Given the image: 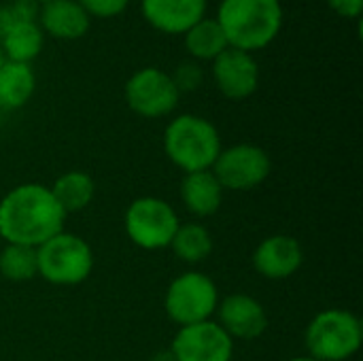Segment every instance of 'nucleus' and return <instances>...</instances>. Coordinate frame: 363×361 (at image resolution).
Segmentation results:
<instances>
[{
  "mask_svg": "<svg viewBox=\"0 0 363 361\" xmlns=\"http://www.w3.org/2000/svg\"><path fill=\"white\" fill-rule=\"evenodd\" d=\"M66 213L51 189L40 183L13 187L0 200V236L6 245L38 249L43 243L64 232Z\"/></svg>",
  "mask_w": 363,
  "mask_h": 361,
  "instance_id": "1",
  "label": "nucleus"
},
{
  "mask_svg": "<svg viewBox=\"0 0 363 361\" xmlns=\"http://www.w3.org/2000/svg\"><path fill=\"white\" fill-rule=\"evenodd\" d=\"M228 45L247 53L268 47L281 32V0H221L215 17Z\"/></svg>",
  "mask_w": 363,
  "mask_h": 361,
  "instance_id": "2",
  "label": "nucleus"
},
{
  "mask_svg": "<svg viewBox=\"0 0 363 361\" xmlns=\"http://www.w3.org/2000/svg\"><path fill=\"white\" fill-rule=\"evenodd\" d=\"M164 149L168 160L185 174L211 170L221 153V138L208 119L198 115H179L164 132Z\"/></svg>",
  "mask_w": 363,
  "mask_h": 361,
  "instance_id": "3",
  "label": "nucleus"
},
{
  "mask_svg": "<svg viewBox=\"0 0 363 361\" xmlns=\"http://www.w3.org/2000/svg\"><path fill=\"white\" fill-rule=\"evenodd\" d=\"M362 321L345 309H328L306 328L308 357L317 361L351 360L362 349Z\"/></svg>",
  "mask_w": 363,
  "mask_h": 361,
  "instance_id": "4",
  "label": "nucleus"
},
{
  "mask_svg": "<svg viewBox=\"0 0 363 361\" xmlns=\"http://www.w3.org/2000/svg\"><path fill=\"white\" fill-rule=\"evenodd\" d=\"M38 277L51 285H79L94 270L91 247L77 234L60 232L36 249Z\"/></svg>",
  "mask_w": 363,
  "mask_h": 361,
  "instance_id": "5",
  "label": "nucleus"
},
{
  "mask_svg": "<svg viewBox=\"0 0 363 361\" xmlns=\"http://www.w3.org/2000/svg\"><path fill=\"white\" fill-rule=\"evenodd\" d=\"M219 304L217 285L202 272H183L166 289V315L179 328L208 321Z\"/></svg>",
  "mask_w": 363,
  "mask_h": 361,
  "instance_id": "6",
  "label": "nucleus"
},
{
  "mask_svg": "<svg viewBox=\"0 0 363 361\" xmlns=\"http://www.w3.org/2000/svg\"><path fill=\"white\" fill-rule=\"evenodd\" d=\"M179 226L177 211L162 198H136L125 211V234L145 251L170 247Z\"/></svg>",
  "mask_w": 363,
  "mask_h": 361,
  "instance_id": "7",
  "label": "nucleus"
},
{
  "mask_svg": "<svg viewBox=\"0 0 363 361\" xmlns=\"http://www.w3.org/2000/svg\"><path fill=\"white\" fill-rule=\"evenodd\" d=\"M211 170L223 189L249 191L262 185L270 177L272 162H270V155L262 147L240 143V145L221 149Z\"/></svg>",
  "mask_w": 363,
  "mask_h": 361,
  "instance_id": "8",
  "label": "nucleus"
},
{
  "mask_svg": "<svg viewBox=\"0 0 363 361\" xmlns=\"http://www.w3.org/2000/svg\"><path fill=\"white\" fill-rule=\"evenodd\" d=\"M179 89L172 77L160 68H140L125 83L128 106L147 119L170 115L179 104Z\"/></svg>",
  "mask_w": 363,
  "mask_h": 361,
  "instance_id": "9",
  "label": "nucleus"
},
{
  "mask_svg": "<svg viewBox=\"0 0 363 361\" xmlns=\"http://www.w3.org/2000/svg\"><path fill=\"white\" fill-rule=\"evenodd\" d=\"M170 351L174 361H232L234 340L213 319L179 328Z\"/></svg>",
  "mask_w": 363,
  "mask_h": 361,
  "instance_id": "10",
  "label": "nucleus"
},
{
  "mask_svg": "<svg viewBox=\"0 0 363 361\" xmlns=\"http://www.w3.org/2000/svg\"><path fill=\"white\" fill-rule=\"evenodd\" d=\"M213 77L225 98L245 100L253 96L259 85V66L251 53L228 47L213 60Z\"/></svg>",
  "mask_w": 363,
  "mask_h": 361,
  "instance_id": "11",
  "label": "nucleus"
},
{
  "mask_svg": "<svg viewBox=\"0 0 363 361\" xmlns=\"http://www.w3.org/2000/svg\"><path fill=\"white\" fill-rule=\"evenodd\" d=\"M221 330L234 340H255L268 328V315L259 300L247 294H232L217 304Z\"/></svg>",
  "mask_w": 363,
  "mask_h": 361,
  "instance_id": "12",
  "label": "nucleus"
},
{
  "mask_svg": "<svg viewBox=\"0 0 363 361\" xmlns=\"http://www.w3.org/2000/svg\"><path fill=\"white\" fill-rule=\"evenodd\" d=\"M304 262V249L294 236L277 234L262 240L253 253V268L270 281H285L294 277Z\"/></svg>",
  "mask_w": 363,
  "mask_h": 361,
  "instance_id": "13",
  "label": "nucleus"
},
{
  "mask_svg": "<svg viewBox=\"0 0 363 361\" xmlns=\"http://www.w3.org/2000/svg\"><path fill=\"white\" fill-rule=\"evenodd\" d=\"M206 11V0H143L145 19L164 34H185Z\"/></svg>",
  "mask_w": 363,
  "mask_h": 361,
  "instance_id": "14",
  "label": "nucleus"
},
{
  "mask_svg": "<svg viewBox=\"0 0 363 361\" xmlns=\"http://www.w3.org/2000/svg\"><path fill=\"white\" fill-rule=\"evenodd\" d=\"M89 15L77 0H49L40 4L38 26L53 38L74 40L89 30Z\"/></svg>",
  "mask_w": 363,
  "mask_h": 361,
  "instance_id": "15",
  "label": "nucleus"
},
{
  "mask_svg": "<svg viewBox=\"0 0 363 361\" xmlns=\"http://www.w3.org/2000/svg\"><path fill=\"white\" fill-rule=\"evenodd\" d=\"M223 187L213 170L187 172L181 183V200L185 209L196 217H211L223 202Z\"/></svg>",
  "mask_w": 363,
  "mask_h": 361,
  "instance_id": "16",
  "label": "nucleus"
},
{
  "mask_svg": "<svg viewBox=\"0 0 363 361\" xmlns=\"http://www.w3.org/2000/svg\"><path fill=\"white\" fill-rule=\"evenodd\" d=\"M45 43V32L40 30L36 19H21L9 23L0 32V51L4 60L30 64L40 51Z\"/></svg>",
  "mask_w": 363,
  "mask_h": 361,
  "instance_id": "17",
  "label": "nucleus"
},
{
  "mask_svg": "<svg viewBox=\"0 0 363 361\" xmlns=\"http://www.w3.org/2000/svg\"><path fill=\"white\" fill-rule=\"evenodd\" d=\"M36 87V77L30 64L4 60L0 64V106L21 109L28 104Z\"/></svg>",
  "mask_w": 363,
  "mask_h": 361,
  "instance_id": "18",
  "label": "nucleus"
},
{
  "mask_svg": "<svg viewBox=\"0 0 363 361\" xmlns=\"http://www.w3.org/2000/svg\"><path fill=\"white\" fill-rule=\"evenodd\" d=\"M57 204L66 215L79 213L89 206L96 194V183L94 179L83 172V170H68L55 179V183L49 187Z\"/></svg>",
  "mask_w": 363,
  "mask_h": 361,
  "instance_id": "19",
  "label": "nucleus"
},
{
  "mask_svg": "<svg viewBox=\"0 0 363 361\" xmlns=\"http://www.w3.org/2000/svg\"><path fill=\"white\" fill-rule=\"evenodd\" d=\"M183 36H185V49L194 60H211L213 62L230 47L217 19L202 17Z\"/></svg>",
  "mask_w": 363,
  "mask_h": 361,
  "instance_id": "20",
  "label": "nucleus"
},
{
  "mask_svg": "<svg viewBox=\"0 0 363 361\" xmlns=\"http://www.w3.org/2000/svg\"><path fill=\"white\" fill-rule=\"evenodd\" d=\"M170 247L179 260L200 264L213 253V236L202 223H181Z\"/></svg>",
  "mask_w": 363,
  "mask_h": 361,
  "instance_id": "21",
  "label": "nucleus"
},
{
  "mask_svg": "<svg viewBox=\"0 0 363 361\" xmlns=\"http://www.w3.org/2000/svg\"><path fill=\"white\" fill-rule=\"evenodd\" d=\"M0 274L13 283H23L38 277L36 249L23 245H6L0 251Z\"/></svg>",
  "mask_w": 363,
  "mask_h": 361,
  "instance_id": "22",
  "label": "nucleus"
},
{
  "mask_svg": "<svg viewBox=\"0 0 363 361\" xmlns=\"http://www.w3.org/2000/svg\"><path fill=\"white\" fill-rule=\"evenodd\" d=\"M170 77H172V81H174L179 94H181V91L198 89V87L202 85V79H204L202 68L198 66V62H191V60L179 64L177 70H174V74H170Z\"/></svg>",
  "mask_w": 363,
  "mask_h": 361,
  "instance_id": "23",
  "label": "nucleus"
},
{
  "mask_svg": "<svg viewBox=\"0 0 363 361\" xmlns=\"http://www.w3.org/2000/svg\"><path fill=\"white\" fill-rule=\"evenodd\" d=\"M77 2L83 6V11L89 17H100V19L117 17L130 4V0H77Z\"/></svg>",
  "mask_w": 363,
  "mask_h": 361,
  "instance_id": "24",
  "label": "nucleus"
},
{
  "mask_svg": "<svg viewBox=\"0 0 363 361\" xmlns=\"http://www.w3.org/2000/svg\"><path fill=\"white\" fill-rule=\"evenodd\" d=\"M328 4H330L340 17H347V19H357V17H362L363 0H328Z\"/></svg>",
  "mask_w": 363,
  "mask_h": 361,
  "instance_id": "25",
  "label": "nucleus"
},
{
  "mask_svg": "<svg viewBox=\"0 0 363 361\" xmlns=\"http://www.w3.org/2000/svg\"><path fill=\"white\" fill-rule=\"evenodd\" d=\"M151 361H174V355H172V351L170 349H166V351H160V353H155Z\"/></svg>",
  "mask_w": 363,
  "mask_h": 361,
  "instance_id": "26",
  "label": "nucleus"
},
{
  "mask_svg": "<svg viewBox=\"0 0 363 361\" xmlns=\"http://www.w3.org/2000/svg\"><path fill=\"white\" fill-rule=\"evenodd\" d=\"M289 361H317V360H313V357H308V355H306V357H296V360H289Z\"/></svg>",
  "mask_w": 363,
  "mask_h": 361,
  "instance_id": "27",
  "label": "nucleus"
},
{
  "mask_svg": "<svg viewBox=\"0 0 363 361\" xmlns=\"http://www.w3.org/2000/svg\"><path fill=\"white\" fill-rule=\"evenodd\" d=\"M34 2H40L43 4V2H49V0H34Z\"/></svg>",
  "mask_w": 363,
  "mask_h": 361,
  "instance_id": "28",
  "label": "nucleus"
},
{
  "mask_svg": "<svg viewBox=\"0 0 363 361\" xmlns=\"http://www.w3.org/2000/svg\"><path fill=\"white\" fill-rule=\"evenodd\" d=\"M2 62H4V57H2V51H0V64H2Z\"/></svg>",
  "mask_w": 363,
  "mask_h": 361,
  "instance_id": "29",
  "label": "nucleus"
}]
</instances>
